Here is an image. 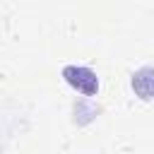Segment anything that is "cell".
Masks as SVG:
<instances>
[{
    "mask_svg": "<svg viewBox=\"0 0 154 154\" xmlns=\"http://www.w3.org/2000/svg\"><path fill=\"white\" fill-rule=\"evenodd\" d=\"M63 79L75 91H79L82 96H89L91 99V96L99 94V77L87 65H65L63 67Z\"/></svg>",
    "mask_w": 154,
    "mask_h": 154,
    "instance_id": "1",
    "label": "cell"
},
{
    "mask_svg": "<svg viewBox=\"0 0 154 154\" xmlns=\"http://www.w3.org/2000/svg\"><path fill=\"white\" fill-rule=\"evenodd\" d=\"M130 87H132V91H135L137 99L152 101L154 99V67L144 65V67L135 70L132 77H130Z\"/></svg>",
    "mask_w": 154,
    "mask_h": 154,
    "instance_id": "2",
    "label": "cell"
}]
</instances>
